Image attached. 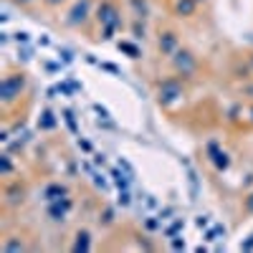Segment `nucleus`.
I'll return each instance as SVG.
<instances>
[{"instance_id":"3","label":"nucleus","mask_w":253,"mask_h":253,"mask_svg":"<svg viewBox=\"0 0 253 253\" xmlns=\"http://www.w3.org/2000/svg\"><path fill=\"white\" fill-rule=\"evenodd\" d=\"M182 94H185V89H182V84L177 79H165L157 86V101L162 104V107H170V104L180 101Z\"/></svg>"},{"instance_id":"21","label":"nucleus","mask_w":253,"mask_h":253,"mask_svg":"<svg viewBox=\"0 0 253 253\" xmlns=\"http://www.w3.org/2000/svg\"><path fill=\"white\" fill-rule=\"evenodd\" d=\"M182 228H185V223H182V220H175V223H172V228H167V233H165V236H167V238H172V236L177 233V230H182Z\"/></svg>"},{"instance_id":"5","label":"nucleus","mask_w":253,"mask_h":253,"mask_svg":"<svg viewBox=\"0 0 253 253\" xmlns=\"http://www.w3.org/2000/svg\"><path fill=\"white\" fill-rule=\"evenodd\" d=\"M89 15H91V0H76L74 8H71L69 15H66V26L79 28L81 23H86Z\"/></svg>"},{"instance_id":"7","label":"nucleus","mask_w":253,"mask_h":253,"mask_svg":"<svg viewBox=\"0 0 253 253\" xmlns=\"http://www.w3.org/2000/svg\"><path fill=\"white\" fill-rule=\"evenodd\" d=\"M208 155H210V162H213L215 165V170H228V167H230V157H228V152L225 150H220V147H218V142H210L208 144Z\"/></svg>"},{"instance_id":"23","label":"nucleus","mask_w":253,"mask_h":253,"mask_svg":"<svg viewBox=\"0 0 253 253\" xmlns=\"http://www.w3.org/2000/svg\"><path fill=\"white\" fill-rule=\"evenodd\" d=\"M58 58H63V63H71V61H74V53H71L69 48H61V51H58Z\"/></svg>"},{"instance_id":"28","label":"nucleus","mask_w":253,"mask_h":253,"mask_svg":"<svg viewBox=\"0 0 253 253\" xmlns=\"http://www.w3.org/2000/svg\"><path fill=\"white\" fill-rule=\"evenodd\" d=\"M94 112H96V114H99L101 119H109V112H107V109H104V107H101V104H94Z\"/></svg>"},{"instance_id":"25","label":"nucleus","mask_w":253,"mask_h":253,"mask_svg":"<svg viewBox=\"0 0 253 253\" xmlns=\"http://www.w3.org/2000/svg\"><path fill=\"white\" fill-rule=\"evenodd\" d=\"M28 36H31V33H26V31H18V33H15V41H18V43H28V41H31Z\"/></svg>"},{"instance_id":"18","label":"nucleus","mask_w":253,"mask_h":253,"mask_svg":"<svg viewBox=\"0 0 253 253\" xmlns=\"http://www.w3.org/2000/svg\"><path fill=\"white\" fill-rule=\"evenodd\" d=\"M13 172V162H10V155H3L0 157V175L3 177H8Z\"/></svg>"},{"instance_id":"20","label":"nucleus","mask_w":253,"mask_h":253,"mask_svg":"<svg viewBox=\"0 0 253 253\" xmlns=\"http://www.w3.org/2000/svg\"><path fill=\"white\" fill-rule=\"evenodd\" d=\"M122 208H129L132 205V195H129V190H119V200H117Z\"/></svg>"},{"instance_id":"10","label":"nucleus","mask_w":253,"mask_h":253,"mask_svg":"<svg viewBox=\"0 0 253 253\" xmlns=\"http://www.w3.org/2000/svg\"><path fill=\"white\" fill-rule=\"evenodd\" d=\"M69 195V187L66 185H61V182H51L46 190H43V198L51 203V200H61V198H66Z\"/></svg>"},{"instance_id":"26","label":"nucleus","mask_w":253,"mask_h":253,"mask_svg":"<svg viewBox=\"0 0 253 253\" xmlns=\"http://www.w3.org/2000/svg\"><path fill=\"white\" fill-rule=\"evenodd\" d=\"M99 66L104 69V71H112V74H117V76H122V71L114 66V63H99Z\"/></svg>"},{"instance_id":"30","label":"nucleus","mask_w":253,"mask_h":253,"mask_svg":"<svg viewBox=\"0 0 253 253\" xmlns=\"http://www.w3.org/2000/svg\"><path fill=\"white\" fill-rule=\"evenodd\" d=\"M94 182H96V187H101V190H107V180H104L101 175H96V172H94Z\"/></svg>"},{"instance_id":"33","label":"nucleus","mask_w":253,"mask_h":253,"mask_svg":"<svg viewBox=\"0 0 253 253\" xmlns=\"http://www.w3.org/2000/svg\"><path fill=\"white\" fill-rule=\"evenodd\" d=\"M246 213H253V193L246 198Z\"/></svg>"},{"instance_id":"8","label":"nucleus","mask_w":253,"mask_h":253,"mask_svg":"<svg viewBox=\"0 0 253 253\" xmlns=\"http://www.w3.org/2000/svg\"><path fill=\"white\" fill-rule=\"evenodd\" d=\"M157 48H160V53H162V56H172V53H175V51L180 48L177 33H172V31H165V33H160Z\"/></svg>"},{"instance_id":"31","label":"nucleus","mask_w":253,"mask_h":253,"mask_svg":"<svg viewBox=\"0 0 253 253\" xmlns=\"http://www.w3.org/2000/svg\"><path fill=\"white\" fill-rule=\"evenodd\" d=\"M5 251H23V243H5Z\"/></svg>"},{"instance_id":"35","label":"nucleus","mask_w":253,"mask_h":253,"mask_svg":"<svg viewBox=\"0 0 253 253\" xmlns=\"http://www.w3.org/2000/svg\"><path fill=\"white\" fill-rule=\"evenodd\" d=\"M170 215H172V208H165V210H160V218H162V220H167Z\"/></svg>"},{"instance_id":"12","label":"nucleus","mask_w":253,"mask_h":253,"mask_svg":"<svg viewBox=\"0 0 253 253\" xmlns=\"http://www.w3.org/2000/svg\"><path fill=\"white\" fill-rule=\"evenodd\" d=\"M56 117H53V112L51 109H43V114H41V119H38V126L41 129H56Z\"/></svg>"},{"instance_id":"11","label":"nucleus","mask_w":253,"mask_h":253,"mask_svg":"<svg viewBox=\"0 0 253 253\" xmlns=\"http://www.w3.org/2000/svg\"><path fill=\"white\" fill-rule=\"evenodd\" d=\"M5 198H8V203H10V205L23 203V198H26V187L20 185V182H15L13 187H8V190H5Z\"/></svg>"},{"instance_id":"2","label":"nucleus","mask_w":253,"mask_h":253,"mask_svg":"<svg viewBox=\"0 0 253 253\" xmlns=\"http://www.w3.org/2000/svg\"><path fill=\"white\" fill-rule=\"evenodd\" d=\"M23 89H26V76L23 74H8L0 81V99H3V104L8 107V104H13L20 94H23Z\"/></svg>"},{"instance_id":"13","label":"nucleus","mask_w":253,"mask_h":253,"mask_svg":"<svg viewBox=\"0 0 253 253\" xmlns=\"http://www.w3.org/2000/svg\"><path fill=\"white\" fill-rule=\"evenodd\" d=\"M89 230H79L76 233V246H74V251H89L91 248V243H89Z\"/></svg>"},{"instance_id":"1","label":"nucleus","mask_w":253,"mask_h":253,"mask_svg":"<svg viewBox=\"0 0 253 253\" xmlns=\"http://www.w3.org/2000/svg\"><path fill=\"white\" fill-rule=\"evenodd\" d=\"M96 20H99L101 28H104V36H101L104 41L114 38V33L122 28V13H119V8L112 3V0H101V3H99Z\"/></svg>"},{"instance_id":"27","label":"nucleus","mask_w":253,"mask_h":253,"mask_svg":"<svg viewBox=\"0 0 253 253\" xmlns=\"http://www.w3.org/2000/svg\"><path fill=\"white\" fill-rule=\"evenodd\" d=\"M41 3H43L46 8H58V5L66 3V0H41Z\"/></svg>"},{"instance_id":"29","label":"nucleus","mask_w":253,"mask_h":253,"mask_svg":"<svg viewBox=\"0 0 253 253\" xmlns=\"http://www.w3.org/2000/svg\"><path fill=\"white\" fill-rule=\"evenodd\" d=\"M144 225H147V230H157V228L162 225V218H157V220H147Z\"/></svg>"},{"instance_id":"9","label":"nucleus","mask_w":253,"mask_h":253,"mask_svg":"<svg viewBox=\"0 0 253 253\" xmlns=\"http://www.w3.org/2000/svg\"><path fill=\"white\" fill-rule=\"evenodd\" d=\"M172 10H175V15H180V18H193L195 10H198V0H175Z\"/></svg>"},{"instance_id":"4","label":"nucleus","mask_w":253,"mask_h":253,"mask_svg":"<svg viewBox=\"0 0 253 253\" xmlns=\"http://www.w3.org/2000/svg\"><path fill=\"white\" fill-rule=\"evenodd\" d=\"M172 66H175V71H177L180 76L190 79V76L195 74V69H198V61H195V56L190 53V51L177 48V51L172 53Z\"/></svg>"},{"instance_id":"16","label":"nucleus","mask_w":253,"mask_h":253,"mask_svg":"<svg viewBox=\"0 0 253 253\" xmlns=\"http://www.w3.org/2000/svg\"><path fill=\"white\" fill-rule=\"evenodd\" d=\"M119 51H124V53H129V58H139V48L134 46V43H129V41H119Z\"/></svg>"},{"instance_id":"14","label":"nucleus","mask_w":253,"mask_h":253,"mask_svg":"<svg viewBox=\"0 0 253 253\" xmlns=\"http://www.w3.org/2000/svg\"><path fill=\"white\" fill-rule=\"evenodd\" d=\"M129 5L134 8V15L142 18V20L150 15V5H147V0H129Z\"/></svg>"},{"instance_id":"40","label":"nucleus","mask_w":253,"mask_h":253,"mask_svg":"<svg viewBox=\"0 0 253 253\" xmlns=\"http://www.w3.org/2000/svg\"><path fill=\"white\" fill-rule=\"evenodd\" d=\"M251 122H253V109H251Z\"/></svg>"},{"instance_id":"15","label":"nucleus","mask_w":253,"mask_h":253,"mask_svg":"<svg viewBox=\"0 0 253 253\" xmlns=\"http://www.w3.org/2000/svg\"><path fill=\"white\" fill-rule=\"evenodd\" d=\"M112 177H114V185L119 187V190H126V187H129V175H122L119 170H112Z\"/></svg>"},{"instance_id":"24","label":"nucleus","mask_w":253,"mask_h":253,"mask_svg":"<svg viewBox=\"0 0 253 253\" xmlns=\"http://www.w3.org/2000/svg\"><path fill=\"white\" fill-rule=\"evenodd\" d=\"M119 170H124L126 175H129V177L134 175V170H132V165H129V162H126V160H119Z\"/></svg>"},{"instance_id":"37","label":"nucleus","mask_w":253,"mask_h":253,"mask_svg":"<svg viewBox=\"0 0 253 253\" xmlns=\"http://www.w3.org/2000/svg\"><path fill=\"white\" fill-rule=\"evenodd\" d=\"M94 162L96 165H104V162H107V157H104V155H94Z\"/></svg>"},{"instance_id":"41","label":"nucleus","mask_w":253,"mask_h":253,"mask_svg":"<svg viewBox=\"0 0 253 253\" xmlns=\"http://www.w3.org/2000/svg\"><path fill=\"white\" fill-rule=\"evenodd\" d=\"M198 3H203V0H198Z\"/></svg>"},{"instance_id":"22","label":"nucleus","mask_w":253,"mask_h":253,"mask_svg":"<svg viewBox=\"0 0 253 253\" xmlns=\"http://www.w3.org/2000/svg\"><path fill=\"white\" fill-rule=\"evenodd\" d=\"M99 220H101L104 225H109V223H114V210H112V208H107V210H104V215H101Z\"/></svg>"},{"instance_id":"6","label":"nucleus","mask_w":253,"mask_h":253,"mask_svg":"<svg viewBox=\"0 0 253 253\" xmlns=\"http://www.w3.org/2000/svg\"><path fill=\"white\" fill-rule=\"evenodd\" d=\"M71 208H74V203H71V198L66 195V198H61V200H51L48 208H46V215H48L53 223H61V220H66V215H69Z\"/></svg>"},{"instance_id":"34","label":"nucleus","mask_w":253,"mask_h":253,"mask_svg":"<svg viewBox=\"0 0 253 253\" xmlns=\"http://www.w3.org/2000/svg\"><path fill=\"white\" fill-rule=\"evenodd\" d=\"M172 248H175V251L185 248V241H180V238H175V236H172Z\"/></svg>"},{"instance_id":"36","label":"nucleus","mask_w":253,"mask_h":253,"mask_svg":"<svg viewBox=\"0 0 253 253\" xmlns=\"http://www.w3.org/2000/svg\"><path fill=\"white\" fill-rule=\"evenodd\" d=\"M241 248H243V251H253V236H251V238H248V241H246Z\"/></svg>"},{"instance_id":"19","label":"nucleus","mask_w":253,"mask_h":253,"mask_svg":"<svg viewBox=\"0 0 253 253\" xmlns=\"http://www.w3.org/2000/svg\"><path fill=\"white\" fill-rule=\"evenodd\" d=\"M63 119H66V124H69V129L76 134L79 132V126H76V117H74V112L71 109H66V112H63Z\"/></svg>"},{"instance_id":"32","label":"nucleus","mask_w":253,"mask_h":253,"mask_svg":"<svg viewBox=\"0 0 253 253\" xmlns=\"http://www.w3.org/2000/svg\"><path fill=\"white\" fill-rule=\"evenodd\" d=\"M79 147L84 152H91V142H86V139H79Z\"/></svg>"},{"instance_id":"39","label":"nucleus","mask_w":253,"mask_h":253,"mask_svg":"<svg viewBox=\"0 0 253 253\" xmlns=\"http://www.w3.org/2000/svg\"><path fill=\"white\" fill-rule=\"evenodd\" d=\"M195 223H198V228H205V225H208V218H203V215H200Z\"/></svg>"},{"instance_id":"38","label":"nucleus","mask_w":253,"mask_h":253,"mask_svg":"<svg viewBox=\"0 0 253 253\" xmlns=\"http://www.w3.org/2000/svg\"><path fill=\"white\" fill-rule=\"evenodd\" d=\"M15 5H31V3H36V0H13Z\"/></svg>"},{"instance_id":"17","label":"nucleus","mask_w":253,"mask_h":253,"mask_svg":"<svg viewBox=\"0 0 253 253\" xmlns=\"http://www.w3.org/2000/svg\"><path fill=\"white\" fill-rule=\"evenodd\" d=\"M144 36H147V28H144V23H142V18H137L134 23H132V38H142L144 41Z\"/></svg>"}]
</instances>
